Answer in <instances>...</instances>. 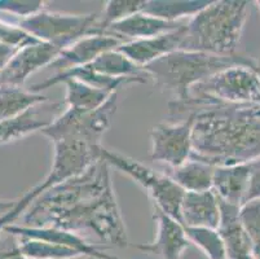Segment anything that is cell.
Wrapping results in <instances>:
<instances>
[{"label":"cell","mask_w":260,"mask_h":259,"mask_svg":"<svg viewBox=\"0 0 260 259\" xmlns=\"http://www.w3.org/2000/svg\"><path fill=\"white\" fill-rule=\"evenodd\" d=\"M27 227L92 231L103 241L127 246V231L113 188L110 166L100 158L86 172L54 185L26 209Z\"/></svg>","instance_id":"cell-1"},{"label":"cell","mask_w":260,"mask_h":259,"mask_svg":"<svg viewBox=\"0 0 260 259\" xmlns=\"http://www.w3.org/2000/svg\"><path fill=\"white\" fill-rule=\"evenodd\" d=\"M193 116L190 158L215 167L260 160V105L215 103Z\"/></svg>","instance_id":"cell-2"},{"label":"cell","mask_w":260,"mask_h":259,"mask_svg":"<svg viewBox=\"0 0 260 259\" xmlns=\"http://www.w3.org/2000/svg\"><path fill=\"white\" fill-rule=\"evenodd\" d=\"M256 63L249 56H217L206 52L177 49L154 63L144 66L141 70L155 84L172 95L174 100L169 104V114L172 116L177 109L190 99L194 85L209 79L214 74L233 65L251 66Z\"/></svg>","instance_id":"cell-3"},{"label":"cell","mask_w":260,"mask_h":259,"mask_svg":"<svg viewBox=\"0 0 260 259\" xmlns=\"http://www.w3.org/2000/svg\"><path fill=\"white\" fill-rule=\"evenodd\" d=\"M249 2L219 0L189 18L180 49L235 56L249 14Z\"/></svg>","instance_id":"cell-4"},{"label":"cell","mask_w":260,"mask_h":259,"mask_svg":"<svg viewBox=\"0 0 260 259\" xmlns=\"http://www.w3.org/2000/svg\"><path fill=\"white\" fill-rule=\"evenodd\" d=\"M254 65L229 66L194 85L190 91V99L172 116L176 117L186 111L193 113L215 103L260 105V78Z\"/></svg>","instance_id":"cell-5"},{"label":"cell","mask_w":260,"mask_h":259,"mask_svg":"<svg viewBox=\"0 0 260 259\" xmlns=\"http://www.w3.org/2000/svg\"><path fill=\"white\" fill-rule=\"evenodd\" d=\"M100 158H103L109 166H113L122 171L123 174L128 175L141 188L145 189L152 198L154 208L180 222V206L185 192L166 172L148 167L138 160L109 151L104 147L100 148Z\"/></svg>","instance_id":"cell-6"},{"label":"cell","mask_w":260,"mask_h":259,"mask_svg":"<svg viewBox=\"0 0 260 259\" xmlns=\"http://www.w3.org/2000/svg\"><path fill=\"white\" fill-rule=\"evenodd\" d=\"M117 108L118 94L113 95L96 110L86 111L68 108L40 132L52 142L57 140H78L92 147H99L101 146L104 134L112 125Z\"/></svg>","instance_id":"cell-7"},{"label":"cell","mask_w":260,"mask_h":259,"mask_svg":"<svg viewBox=\"0 0 260 259\" xmlns=\"http://www.w3.org/2000/svg\"><path fill=\"white\" fill-rule=\"evenodd\" d=\"M98 13L69 14L44 9L31 17L20 20L17 26L34 39L63 49L80 38L98 35Z\"/></svg>","instance_id":"cell-8"},{"label":"cell","mask_w":260,"mask_h":259,"mask_svg":"<svg viewBox=\"0 0 260 259\" xmlns=\"http://www.w3.org/2000/svg\"><path fill=\"white\" fill-rule=\"evenodd\" d=\"M53 162L49 174L43 182L34 187L38 196L54 185L77 178L86 172L96 161L100 160V148L78 140H57L53 142Z\"/></svg>","instance_id":"cell-9"},{"label":"cell","mask_w":260,"mask_h":259,"mask_svg":"<svg viewBox=\"0 0 260 259\" xmlns=\"http://www.w3.org/2000/svg\"><path fill=\"white\" fill-rule=\"evenodd\" d=\"M193 120L194 116L190 113L180 122L154 126L150 131V158L154 162L163 163L167 168L179 167L188 161L191 154Z\"/></svg>","instance_id":"cell-10"},{"label":"cell","mask_w":260,"mask_h":259,"mask_svg":"<svg viewBox=\"0 0 260 259\" xmlns=\"http://www.w3.org/2000/svg\"><path fill=\"white\" fill-rule=\"evenodd\" d=\"M62 51L48 43H32L18 49L0 73L2 84L21 87L39 69L49 66Z\"/></svg>","instance_id":"cell-11"},{"label":"cell","mask_w":260,"mask_h":259,"mask_svg":"<svg viewBox=\"0 0 260 259\" xmlns=\"http://www.w3.org/2000/svg\"><path fill=\"white\" fill-rule=\"evenodd\" d=\"M154 219L157 223L154 241L150 244H136L134 248L157 254L162 259H180L190 245L184 225L157 208H154Z\"/></svg>","instance_id":"cell-12"},{"label":"cell","mask_w":260,"mask_h":259,"mask_svg":"<svg viewBox=\"0 0 260 259\" xmlns=\"http://www.w3.org/2000/svg\"><path fill=\"white\" fill-rule=\"evenodd\" d=\"M184 26L157 37L123 42L117 49L123 54H126L135 65L143 69L144 66L181 48V43L184 39Z\"/></svg>","instance_id":"cell-13"},{"label":"cell","mask_w":260,"mask_h":259,"mask_svg":"<svg viewBox=\"0 0 260 259\" xmlns=\"http://www.w3.org/2000/svg\"><path fill=\"white\" fill-rule=\"evenodd\" d=\"M122 43V40L110 35H87L63 48L49 66L58 73L86 66L104 52L118 48Z\"/></svg>","instance_id":"cell-14"},{"label":"cell","mask_w":260,"mask_h":259,"mask_svg":"<svg viewBox=\"0 0 260 259\" xmlns=\"http://www.w3.org/2000/svg\"><path fill=\"white\" fill-rule=\"evenodd\" d=\"M6 231L16 235L17 237H23V239H34V240H43V241L52 242L56 245L66 246L73 250L78 251L84 256H89L93 259H118L115 256H110L108 254L99 250L96 246L89 244L88 241L80 237L75 232L65 231L60 228L53 227H27V225H7L4 228Z\"/></svg>","instance_id":"cell-15"},{"label":"cell","mask_w":260,"mask_h":259,"mask_svg":"<svg viewBox=\"0 0 260 259\" xmlns=\"http://www.w3.org/2000/svg\"><path fill=\"white\" fill-rule=\"evenodd\" d=\"M252 162L215 167L212 191L217 198L238 208L243 205L249 191Z\"/></svg>","instance_id":"cell-16"},{"label":"cell","mask_w":260,"mask_h":259,"mask_svg":"<svg viewBox=\"0 0 260 259\" xmlns=\"http://www.w3.org/2000/svg\"><path fill=\"white\" fill-rule=\"evenodd\" d=\"M180 223L184 227L217 229L220 223V205L214 191L185 192L180 206Z\"/></svg>","instance_id":"cell-17"},{"label":"cell","mask_w":260,"mask_h":259,"mask_svg":"<svg viewBox=\"0 0 260 259\" xmlns=\"http://www.w3.org/2000/svg\"><path fill=\"white\" fill-rule=\"evenodd\" d=\"M184 25L185 22H169V21L160 20V18L140 12L126 20L110 25L104 34L117 38L122 42L123 39H128L127 42H131V40L145 39V38L166 34V33L180 28Z\"/></svg>","instance_id":"cell-18"},{"label":"cell","mask_w":260,"mask_h":259,"mask_svg":"<svg viewBox=\"0 0 260 259\" xmlns=\"http://www.w3.org/2000/svg\"><path fill=\"white\" fill-rule=\"evenodd\" d=\"M215 166L189 158L179 167L169 168V175L184 192H203L212 189Z\"/></svg>","instance_id":"cell-19"},{"label":"cell","mask_w":260,"mask_h":259,"mask_svg":"<svg viewBox=\"0 0 260 259\" xmlns=\"http://www.w3.org/2000/svg\"><path fill=\"white\" fill-rule=\"evenodd\" d=\"M207 0H146L143 12L169 22H183L206 8Z\"/></svg>","instance_id":"cell-20"},{"label":"cell","mask_w":260,"mask_h":259,"mask_svg":"<svg viewBox=\"0 0 260 259\" xmlns=\"http://www.w3.org/2000/svg\"><path fill=\"white\" fill-rule=\"evenodd\" d=\"M87 66L94 73L108 78H114V79L140 78L148 80L144 71L117 48L104 52Z\"/></svg>","instance_id":"cell-21"},{"label":"cell","mask_w":260,"mask_h":259,"mask_svg":"<svg viewBox=\"0 0 260 259\" xmlns=\"http://www.w3.org/2000/svg\"><path fill=\"white\" fill-rule=\"evenodd\" d=\"M66 87L65 103L68 108L75 110H96L101 108L117 92L92 87L78 79H66L62 82Z\"/></svg>","instance_id":"cell-22"},{"label":"cell","mask_w":260,"mask_h":259,"mask_svg":"<svg viewBox=\"0 0 260 259\" xmlns=\"http://www.w3.org/2000/svg\"><path fill=\"white\" fill-rule=\"evenodd\" d=\"M47 101V96L42 94L25 91L17 85L0 84V121L20 116L30 108Z\"/></svg>","instance_id":"cell-23"},{"label":"cell","mask_w":260,"mask_h":259,"mask_svg":"<svg viewBox=\"0 0 260 259\" xmlns=\"http://www.w3.org/2000/svg\"><path fill=\"white\" fill-rule=\"evenodd\" d=\"M37 106L23 111L20 116L0 121V146L26 136L31 132L42 131L53 121L42 117L39 110H37Z\"/></svg>","instance_id":"cell-24"},{"label":"cell","mask_w":260,"mask_h":259,"mask_svg":"<svg viewBox=\"0 0 260 259\" xmlns=\"http://www.w3.org/2000/svg\"><path fill=\"white\" fill-rule=\"evenodd\" d=\"M146 0H110L104 7L101 16H99L96 25V34L105 33L106 28L113 23L126 20L134 14L143 12Z\"/></svg>","instance_id":"cell-25"},{"label":"cell","mask_w":260,"mask_h":259,"mask_svg":"<svg viewBox=\"0 0 260 259\" xmlns=\"http://www.w3.org/2000/svg\"><path fill=\"white\" fill-rule=\"evenodd\" d=\"M190 244L201 249L209 259H226L225 246L220 234L215 228L184 227Z\"/></svg>","instance_id":"cell-26"},{"label":"cell","mask_w":260,"mask_h":259,"mask_svg":"<svg viewBox=\"0 0 260 259\" xmlns=\"http://www.w3.org/2000/svg\"><path fill=\"white\" fill-rule=\"evenodd\" d=\"M18 239H20L21 250L27 259H70L82 255L73 249L56 245L43 240L23 239V237Z\"/></svg>","instance_id":"cell-27"},{"label":"cell","mask_w":260,"mask_h":259,"mask_svg":"<svg viewBox=\"0 0 260 259\" xmlns=\"http://www.w3.org/2000/svg\"><path fill=\"white\" fill-rule=\"evenodd\" d=\"M240 222L251 241L255 259H260V198L246 201L241 206Z\"/></svg>","instance_id":"cell-28"},{"label":"cell","mask_w":260,"mask_h":259,"mask_svg":"<svg viewBox=\"0 0 260 259\" xmlns=\"http://www.w3.org/2000/svg\"><path fill=\"white\" fill-rule=\"evenodd\" d=\"M46 8V3L43 0H18V2H13V0H0V12H7V13L15 14L21 17V20L27 17H31L34 14L39 13V12L44 11Z\"/></svg>","instance_id":"cell-29"},{"label":"cell","mask_w":260,"mask_h":259,"mask_svg":"<svg viewBox=\"0 0 260 259\" xmlns=\"http://www.w3.org/2000/svg\"><path fill=\"white\" fill-rule=\"evenodd\" d=\"M39 40L34 39L29 34H26L22 28L17 25H9V23L0 21V43L13 48H22L27 44L38 43Z\"/></svg>","instance_id":"cell-30"},{"label":"cell","mask_w":260,"mask_h":259,"mask_svg":"<svg viewBox=\"0 0 260 259\" xmlns=\"http://www.w3.org/2000/svg\"><path fill=\"white\" fill-rule=\"evenodd\" d=\"M37 192L32 188L31 191L25 193L21 198L17 199V204L15 205V208L11 209L8 213L0 215V234H2V231H3L7 225H11L18 217H21V214L25 213L26 209L29 208V206L34 203V199L37 198Z\"/></svg>","instance_id":"cell-31"},{"label":"cell","mask_w":260,"mask_h":259,"mask_svg":"<svg viewBox=\"0 0 260 259\" xmlns=\"http://www.w3.org/2000/svg\"><path fill=\"white\" fill-rule=\"evenodd\" d=\"M0 259H27L21 250L20 239L6 229L0 234Z\"/></svg>","instance_id":"cell-32"},{"label":"cell","mask_w":260,"mask_h":259,"mask_svg":"<svg viewBox=\"0 0 260 259\" xmlns=\"http://www.w3.org/2000/svg\"><path fill=\"white\" fill-rule=\"evenodd\" d=\"M255 198H260V160L252 162V172L251 178H250L249 191H247V194H246L245 203Z\"/></svg>","instance_id":"cell-33"},{"label":"cell","mask_w":260,"mask_h":259,"mask_svg":"<svg viewBox=\"0 0 260 259\" xmlns=\"http://www.w3.org/2000/svg\"><path fill=\"white\" fill-rule=\"evenodd\" d=\"M20 48H13V47L6 46V44H2L0 43V70H3L4 66L8 64V61L11 60L13 54L18 51Z\"/></svg>","instance_id":"cell-34"},{"label":"cell","mask_w":260,"mask_h":259,"mask_svg":"<svg viewBox=\"0 0 260 259\" xmlns=\"http://www.w3.org/2000/svg\"><path fill=\"white\" fill-rule=\"evenodd\" d=\"M254 69H255V71H256L257 75H259V78H260V66L257 65V63L254 65Z\"/></svg>","instance_id":"cell-35"},{"label":"cell","mask_w":260,"mask_h":259,"mask_svg":"<svg viewBox=\"0 0 260 259\" xmlns=\"http://www.w3.org/2000/svg\"><path fill=\"white\" fill-rule=\"evenodd\" d=\"M255 4H256L257 9H259V12H260V0H257V2H255ZM256 63H257V65L260 66V59H259V61H256Z\"/></svg>","instance_id":"cell-36"},{"label":"cell","mask_w":260,"mask_h":259,"mask_svg":"<svg viewBox=\"0 0 260 259\" xmlns=\"http://www.w3.org/2000/svg\"><path fill=\"white\" fill-rule=\"evenodd\" d=\"M70 259H93V258H89V256L80 255V256H75V258H70Z\"/></svg>","instance_id":"cell-37"}]
</instances>
